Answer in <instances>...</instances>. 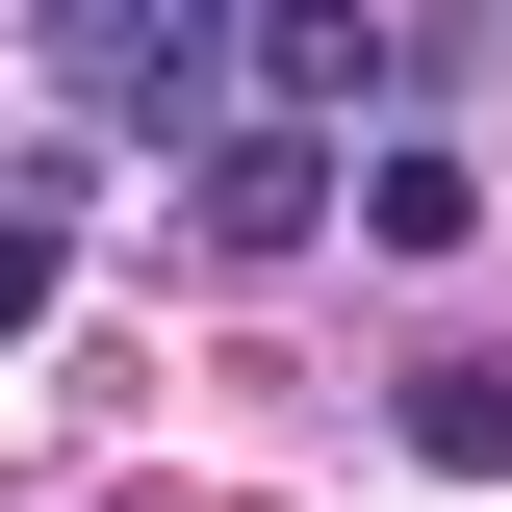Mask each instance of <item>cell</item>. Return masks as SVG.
I'll list each match as a JSON object with an SVG mask.
<instances>
[{"instance_id":"277c9868","label":"cell","mask_w":512,"mask_h":512,"mask_svg":"<svg viewBox=\"0 0 512 512\" xmlns=\"http://www.w3.org/2000/svg\"><path fill=\"white\" fill-rule=\"evenodd\" d=\"M256 77H282V103H359L384 26H359V0H256Z\"/></svg>"},{"instance_id":"6da1fadb","label":"cell","mask_w":512,"mask_h":512,"mask_svg":"<svg viewBox=\"0 0 512 512\" xmlns=\"http://www.w3.org/2000/svg\"><path fill=\"white\" fill-rule=\"evenodd\" d=\"M52 52H77V103H205V52H231V0H77Z\"/></svg>"},{"instance_id":"8992f818","label":"cell","mask_w":512,"mask_h":512,"mask_svg":"<svg viewBox=\"0 0 512 512\" xmlns=\"http://www.w3.org/2000/svg\"><path fill=\"white\" fill-rule=\"evenodd\" d=\"M26 308H52V205H0V333H26Z\"/></svg>"},{"instance_id":"3957f363","label":"cell","mask_w":512,"mask_h":512,"mask_svg":"<svg viewBox=\"0 0 512 512\" xmlns=\"http://www.w3.org/2000/svg\"><path fill=\"white\" fill-rule=\"evenodd\" d=\"M410 461H436V487H512V359H436V384H410Z\"/></svg>"},{"instance_id":"7a4b0ae2","label":"cell","mask_w":512,"mask_h":512,"mask_svg":"<svg viewBox=\"0 0 512 512\" xmlns=\"http://www.w3.org/2000/svg\"><path fill=\"white\" fill-rule=\"evenodd\" d=\"M308 205H333V154H308V128H231V154H205V231H231V256H282Z\"/></svg>"},{"instance_id":"5b68a950","label":"cell","mask_w":512,"mask_h":512,"mask_svg":"<svg viewBox=\"0 0 512 512\" xmlns=\"http://www.w3.org/2000/svg\"><path fill=\"white\" fill-rule=\"evenodd\" d=\"M359 231H384V256H461V231H487V180H461V154H384Z\"/></svg>"}]
</instances>
